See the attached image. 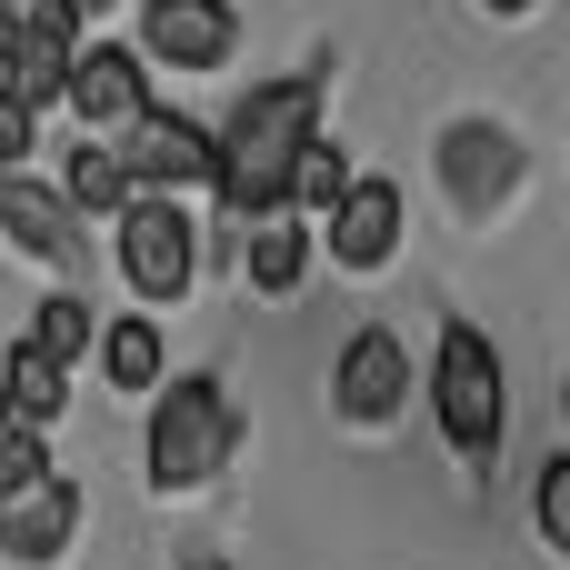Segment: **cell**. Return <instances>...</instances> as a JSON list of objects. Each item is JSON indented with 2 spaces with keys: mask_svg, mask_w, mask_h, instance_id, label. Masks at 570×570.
<instances>
[{
  "mask_svg": "<svg viewBox=\"0 0 570 570\" xmlns=\"http://www.w3.org/2000/svg\"><path fill=\"white\" fill-rule=\"evenodd\" d=\"M0 10H10L20 30H30V20H40V10H60V0H0Z\"/></svg>",
  "mask_w": 570,
  "mask_h": 570,
  "instance_id": "24",
  "label": "cell"
},
{
  "mask_svg": "<svg viewBox=\"0 0 570 570\" xmlns=\"http://www.w3.org/2000/svg\"><path fill=\"white\" fill-rule=\"evenodd\" d=\"M240 271H250V291H271V301H291L301 291V271H311V230L281 210V220H261L250 240H240Z\"/></svg>",
  "mask_w": 570,
  "mask_h": 570,
  "instance_id": "14",
  "label": "cell"
},
{
  "mask_svg": "<svg viewBox=\"0 0 570 570\" xmlns=\"http://www.w3.org/2000/svg\"><path fill=\"white\" fill-rule=\"evenodd\" d=\"M70 531H80V491H70V481H40L30 501L0 511V551H10V561H60Z\"/></svg>",
  "mask_w": 570,
  "mask_h": 570,
  "instance_id": "11",
  "label": "cell"
},
{
  "mask_svg": "<svg viewBox=\"0 0 570 570\" xmlns=\"http://www.w3.org/2000/svg\"><path fill=\"white\" fill-rule=\"evenodd\" d=\"M561 411H570V391H561Z\"/></svg>",
  "mask_w": 570,
  "mask_h": 570,
  "instance_id": "29",
  "label": "cell"
},
{
  "mask_svg": "<svg viewBox=\"0 0 570 570\" xmlns=\"http://www.w3.org/2000/svg\"><path fill=\"white\" fill-rule=\"evenodd\" d=\"M120 160H130L140 200H170V190H190V180L220 170V130H200L190 110H160V100H150V110L120 130Z\"/></svg>",
  "mask_w": 570,
  "mask_h": 570,
  "instance_id": "4",
  "label": "cell"
},
{
  "mask_svg": "<svg viewBox=\"0 0 570 570\" xmlns=\"http://www.w3.org/2000/svg\"><path fill=\"white\" fill-rule=\"evenodd\" d=\"M230 40H240L230 0H150V20H140V50L160 70H220Z\"/></svg>",
  "mask_w": 570,
  "mask_h": 570,
  "instance_id": "8",
  "label": "cell"
},
{
  "mask_svg": "<svg viewBox=\"0 0 570 570\" xmlns=\"http://www.w3.org/2000/svg\"><path fill=\"white\" fill-rule=\"evenodd\" d=\"M341 200H351V160H341V140H311V150H301V170H291V220H301V210H321V220H331Z\"/></svg>",
  "mask_w": 570,
  "mask_h": 570,
  "instance_id": "19",
  "label": "cell"
},
{
  "mask_svg": "<svg viewBox=\"0 0 570 570\" xmlns=\"http://www.w3.org/2000/svg\"><path fill=\"white\" fill-rule=\"evenodd\" d=\"M30 351H40L50 371H70L80 351H100V321H90V301H80V291H50V301H40V321H30Z\"/></svg>",
  "mask_w": 570,
  "mask_h": 570,
  "instance_id": "17",
  "label": "cell"
},
{
  "mask_svg": "<svg viewBox=\"0 0 570 570\" xmlns=\"http://www.w3.org/2000/svg\"><path fill=\"white\" fill-rule=\"evenodd\" d=\"M10 431H20V421H10V401H0V441H10Z\"/></svg>",
  "mask_w": 570,
  "mask_h": 570,
  "instance_id": "28",
  "label": "cell"
},
{
  "mask_svg": "<svg viewBox=\"0 0 570 570\" xmlns=\"http://www.w3.org/2000/svg\"><path fill=\"white\" fill-rule=\"evenodd\" d=\"M321 250L341 271H381L401 250V180H351V200L321 220Z\"/></svg>",
  "mask_w": 570,
  "mask_h": 570,
  "instance_id": "9",
  "label": "cell"
},
{
  "mask_svg": "<svg viewBox=\"0 0 570 570\" xmlns=\"http://www.w3.org/2000/svg\"><path fill=\"white\" fill-rule=\"evenodd\" d=\"M60 190H70V210H90V220H130L140 210V180H130V160H120V140H90V150H70V170H60Z\"/></svg>",
  "mask_w": 570,
  "mask_h": 570,
  "instance_id": "13",
  "label": "cell"
},
{
  "mask_svg": "<svg viewBox=\"0 0 570 570\" xmlns=\"http://www.w3.org/2000/svg\"><path fill=\"white\" fill-rule=\"evenodd\" d=\"M70 110H80L100 140H120V130L150 110V60H140L130 40H80V70H70Z\"/></svg>",
  "mask_w": 570,
  "mask_h": 570,
  "instance_id": "7",
  "label": "cell"
},
{
  "mask_svg": "<svg viewBox=\"0 0 570 570\" xmlns=\"http://www.w3.org/2000/svg\"><path fill=\"white\" fill-rule=\"evenodd\" d=\"M311 140H321V70H291V80L250 90V100L220 120V170H210L220 210L250 220V230L281 220V210H291V170H301Z\"/></svg>",
  "mask_w": 570,
  "mask_h": 570,
  "instance_id": "1",
  "label": "cell"
},
{
  "mask_svg": "<svg viewBox=\"0 0 570 570\" xmlns=\"http://www.w3.org/2000/svg\"><path fill=\"white\" fill-rule=\"evenodd\" d=\"M331 401H341V421H361V431H381V421H401V401H411V351L371 321V331H351L341 341V361H331Z\"/></svg>",
  "mask_w": 570,
  "mask_h": 570,
  "instance_id": "6",
  "label": "cell"
},
{
  "mask_svg": "<svg viewBox=\"0 0 570 570\" xmlns=\"http://www.w3.org/2000/svg\"><path fill=\"white\" fill-rule=\"evenodd\" d=\"M220 461H230V391H220V381H170L160 411H150V491L180 501V491H200Z\"/></svg>",
  "mask_w": 570,
  "mask_h": 570,
  "instance_id": "3",
  "label": "cell"
},
{
  "mask_svg": "<svg viewBox=\"0 0 570 570\" xmlns=\"http://www.w3.org/2000/svg\"><path fill=\"white\" fill-rule=\"evenodd\" d=\"M531 511H541V541L570 561V451H561V461H541V491H531Z\"/></svg>",
  "mask_w": 570,
  "mask_h": 570,
  "instance_id": "21",
  "label": "cell"
},
{
  "mask_svg": "<svg viewBox=\"0 0 570 570\" xmlns=\"http://www.w3.org/2000/svg\"><path fill=\"white\" fill-rule=\"evenodd\" d=\"M0 220H10V230H20L40 261H80V240H70V210H60L50 190H20L10 170H0Z\"/></svg>",
  "mask_w": 570,
  "mask_h": 570,
  "instance_id": "16",
  "label": "cell"
},
{
  "mask_svg": "<svg viewBox=\"0 0 570 570\" xmlns=\"http://www.w3.org/2000/svg\"><path fill=\"white\" fill-rule=\"evenodd\" d=\"M120 281H130L140 301H180V291L200 281V230H190L180 200H140V210L120 220Z\"/></svg>",
  "mask_w": 570,
  "mask_h": 570,
  "instance_id": "5",
  "label": "cell"
},
{
  "mask_svg": "<svg viewBox=\"0 0 570 570\" xmlns=\"http://www.w3.org/2000/svg\"><path fill=\"white\" fill-rule=\"evenodd\" d=\"M40 481H60V461H50V431H10V441H0V511H10V501H30Z\"/></svg>",
  "mask_w": 570,
  "mask_h": 570,
  "instance_id": "20",
  "label": "cell"
},
{
  "mask_svg": "<svg viewBox=\"0 0 570 570\" xmlns=\"http://www.w3.org/2000/svg\"><path fill=\"white\" fill-rule=\"evenodd\" d=\"M60 10H70L80 30H90V20H110V0H60Z\"/></svg>",
  "mask_w": 570,
  "mask_h": 570,
  "instance_id": "23",
  "label": "cell"
},
{
  "mask_svg": "<svg viewBox=\"0 0 570 570\" xmlns=\"http://www.w3.org/2000/svg\"><path fill=\"white\" fill-rule=\"evenodd\" d=\"M70 70H80V20H70V10H40V20L20 30L0 90H20L30 110H50V100H70Z\"/></svg>",
  "mask_w": 570,
  "mask_h": 570,
  "instance_id": "10",
  "label": "cell"
},
{
  "mask_svg": "<svg viewBox=\"0 0 570 570\" xmlns=\"http://www.w3.org/2000/svg\"><path fill=\"white\" fill-rule=\"evenodd\" d=\"M100 371H110V391H160V331L150 321H110L100 331Z\"/></svg>",
  "mask_w": 570,
  "mask_h": 570,
  "instance_id": "18",
  "label": "cell"
},
{
  "mask_svg": "<svg viewBox=\"0 0 570 570\" xmlns=\"http://www.w3.org/2000/svg\"><path fill=\"white\" fill-rule=\"evenodd\" d=\"M0 401H10V421H20V431H50V421L70 411V371H50V361L20 341V351L0 361Z\"/></svg>",
  "mask_w": 570,
  "mask_h": 570,
  "instance_id": "15",
  "label": "cell"
},
{
  "mask_svg": "<svg viewBox=\"0 0 570 570\" xmlns=\"http://www.w3.org/2000/svg\"><path fill=\"white\" fill-rule=\"evenodd\" d=\"M441 170H451V190L481 210V200H501L511 180H521V160H511V140L491 130V120H461L451 140H441Z\"/></svg>",
  "mask_w": 570,
  "mask_h": 570,
  "instance_id": "12",
  "label": "cell"
},
{
  "mask_svg": "<svg viewBox=\"0 0 570 570\" xmlns=\"http://www.w3.org/2000/svg\"><path fill=\"white\" fill-rule=\"evenodd\" d=\"M180 570H230V561H210V551H200V561H180Z\"/></svg>",
  "mask_w": 570,
  "mask_h": 570,
  "instance_id": "27",
  "label": "cell"
},
{
  "mask_svg": "<svg viewBox=\"0 0 570 570\" xmlns=\"http://www.w3.org/2000/svg\"><path fill=\"white\" fill-rule=\"evenodd\" d=\"M431 421H441V441H451L471 471H491V451H501V431H511V391H501V351H491L471 321H441V351H431Z\"/></svg>",
  "mask_w": 570,
  "mask_h": 570,
  "instance_id": "2",
  "label": "cell"
},
{
  "mask_svg": "<svg viewBox=\"0 0 570 570\" xmlns=\"http://www.w3.org/2000/svg\"><path fill=\"white\" fill-rule=\"evenodd\" d=\"M10 50H20V20H10V10H0V70H10Z\"/></svg>",
  "mask_w": 570,
  "mask_h": 570,
  "instance_id": "25",
  "label": "cell"
},
{
  "mask_svg": "<svg viewBox=\"0 0 570 570\" xmlns=\"http://www.w3.org/2000/svg\"><path fill=\"white\" fill-rule=\"evenodd\" d=\"M30 150H40V110H30L20 90H0V170H10V160H30Z\"/></svg>",
  "mask_w": 570,
  "mask_h": 570,
  "instance_id": "22",
  "label": "cell"
},
{
  "mask_svg": "<svg viewBox=\"0 0 570 570\" xmlns=\"http://www.w3.org/2000/svg\"><path fill=\"white\" fill-rule=\"evenodd\" d=\"M491 10H501V20H521V10H531V0H491Z\"/></svg>",
  "mask_w": 570,
  "mask_h": 570,
  "instance_id": "26",
  "label": "cell"
}]
</instances>
